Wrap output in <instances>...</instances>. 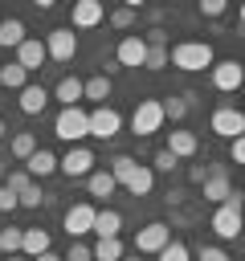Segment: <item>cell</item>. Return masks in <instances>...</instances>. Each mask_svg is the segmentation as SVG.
I'll return each instance as SVG.
<instances>
[{
  "label": "cell",
  "instance_id": "6da1fadb",
  "mask_svg": "<svg viewBox=\"0 0 245 261\" xmlns=\"http://www.w3.org/2000/svg\"><path fill=\"white\" fill-rule=\"evenodd\" d=\"M167 57H172V65H176V69H184V73L212 69V61H216V53H212V45H208V41H180Z\"/></svg>",
  "mask_w": 245,
  "mask_h": 261
},
{
  "label": "cell",
  "instance_id": "7a4b0ae2",
  "mask_svg": "<svg viewBox=\"0 0 245 261\" xmlns=\"http://www.w3.org/2000/svg\"><path fill=\"white\" fill-rule=\"evenodd\" d=\"M241 224H245V216H241V196L233 192L225 204H216V212H212L208 228H212L220 241H237V237H241Z\"/></svg>",
  "mask_w": 245,
  "mask_h": 261
},
{
  "label": "cell",
  "instance_id": "3957f363",
  "mask_svg": "<svg viewBox=\"0 0 245 261\" xmlns=\"http://www.w3.org/2000/svg\"><path fill=\"white\" fill-rule=\"evenodd\" d=\"M53 135L65 139L69 147H78V143L90 135V110H82V106H65V110L53 118Z\"/></svg>",
  "mask_w": 245,
  "mask_h": 261
},
{
  "label": "cell",
  "instance_id": "277c9868",
  "mask_svg": "<svg viewBox=\"0 0 245 261\" xmlns=\"http://www.w3.org/2000/svg\"><path fill=\"white\" fill-rule=\"evenodd\" d=\"M163 126V106H159V98H143L139 106H135V114H131V130L139 135V139H147V135H155Z\"/></svg>",
  "mask_w": 245,
  "mask_h": 261
},
{
  "label": "cell",
  "instance_id": "5b68a950",
  "mask_svg": "<svg viewBox=\"0 0 245 261\" xmlns=\"http://www.w3.org/2000/svg\"><path fill=\"white\" fill-rule=\"evenodd\" d=\"M208 126H212L220 139H229V143H233V139H241V135H245V110H237V106H216Z\"/></svg>",
  "mask_w": 245,
  "mask_h": 261
},
{
  "label": "cell",
  "instance_id": "8992f818",
  "mask_svg": "<svg viewBox=\"0 0 245 261\" xmlns=\"http://www.w3.org/2000/svg\"><path fill=\"white\" fill-rule=\"evenodd\" d=\"M45 53H49L53 61H74V53H78V33H74L69 24L49 29V37H45Z\"/></svg>",
  "mask_w": 245,
  "mask_h": 261
},
{
  "label": "cell",
  "instance_id": "52a82bcc",
  "mask_svg": "<svg viewBox=\"0 0 245 261\" xmlns=\"http://www.w3.org/2000/svg\"><path fill=\"white\" fill-rule=\"evenodd\" d=\"M57 171H61V175H69V179L90 175V171H94V151H90V147H82V143H78V147H69V151L57 159Z\"/></svg>",
  "mask_w": 245,
  "mask_h": 261
},
{
  "label": "cell",
  "instance_id": "ba28073f",
  "mask_svg": "<svg viewBox=\"0 0 245 261\" xmlns=\"http://www.w3.org/2000/svg\"><path fill=\"white\" fill-rule=\"evenodd\" d=\"M167 241H172V228H167L163 220H151V224H143V228L135 232V253H139V257H143V253H151V257H155Z\"/></svg>",
  "mask_w": 245,
  "mask_h": 261
},
{
  "label": "cell",
  "instance_id": "9c48e42d",
  "mask_svg": "<svg viewBox=\"0 0 245 261\" xmlns=\"http://www.w3.org/2000/svg\"><path fill=\"white\" fill-rule=\"evenodd\" d=\"M212 86L220 90V94H233V90H241L245 86V65L241 61H212Z\"/></svg>",
  "mask_w": 245,
  "mask_h": 261
},
{
  "label": "cell",
  "instance_id": "30bf717a",
  "mask_svg": "<svg viewBox=\"0 0 245 261\" xmlns=\"http://www.w3.org/2000/svg\"><path fill=\"white\" fill-rule=\"evenodd\" d=\"M94 212H98V208H94V204H86V200H82V204H74V208H65V220H61V224H65L69 241H82L86 232H94Z\"/></svg>",
  "mask_w": 245,
  "mask_h": 261
},
{
  "label": "cell",
  "instance_id": "8fae6325",
  "mask_svg": "<svg viewBox=\"0 0 245 261\" xmlns=\"http://www.w3.org/2000/svg\"><path fill=\"white\" fill-rule=\"evenodd\" d=\"M118 126H122V114H118L114 106H94V110H90V135H94V139L106 143V139L118 135Z\"/></svg>",
  "mask_w": 245,
  "mask_h": 261
},
{
  "label": "cell",
  "instance_id": "7c38bea8",
  "mask_svg": "<svg viewBox=\"0 0 245 261\" xmlns=\"http://www.w3.org/2000/svg\"><path fill=\"white\" fill-rule=\"evenodd\" d=\"M114 61L127 65V69H139V65L147 61V41H143L139 33H127V37L118 41V49H114Z\"/></svg>",
  "mask_w": 245,
  "mask_h": 261
},
{
  "label": "cell",
  "instance_id": "4fadbf2b",
  "mask_svg": "<svg viewBox=\"0 0 245 261\" xmlns=\"http://www.w3.org/2000/svg\"><path fill=\"white\" fill-rule=\"evenodd\" d=\"M45 61H49V53H45V41H37V37H24V41H20V49H16V65H20L24 73H37Z\"/></svg>",
  "mask_w": 245,
  "mask_h": 261
},
{
  "label": "cell",
  "instance_id": "5bb4252c",
  "mask_svg": "<svg viewBox=\"0 0 245 261\" xmlns=\"http://www.w3.org/2000/svg\"><path fill=\"white\" fill-rule=\"evenodd\" d=\"M102 16H106V8L98 0H78L69 8V29H94V24H102Z\"/></svg>",
  "mask_w": 245,
  "mask_h": 261
},
{
  "label": "cell",
  "instance_id": "9a60e30c",
  "mask_svg": "<svg viewBox=\"0 0 245 261\" xmlns=\"http://www.w3.org/2000/svg\"><path fill=\"white\" fill-rule=\"evenodd\" d=\"M24 171H29L33 179H45V175H53V171H57V155H53V151H45V147H37V151L24 159Z\"/></svg>",
  "mask_w": 245,
  "mask_h": 261
},
{
  "label": "cell",
  "instance_id": "2e32d148",
  "mask_svg": "<svg viewBox=\"0 0 245 261\" xmlns=\"http://www.w3.org/2000/svg\"><path fill=\"white\" fill-rule=\"evenodd\" d=\"M196 147H200V139H196L192 130H167V151H172L176 159H192Z\"/></svg>",
  "mask_w": 245,
  "mask_h": 261
},
{
  "label": "cell",
  "instance_id": "e0dca14e",
  "mask_svg": "<svg viewBox=\"0 0 245 261\" xmlns=\"http://www.w3.org/2000/svg\"><path fill=\"white\" fill-rule=\"evenodd\" d=\"M131 196H151V188H155V171L147 167V163H135V171L127 175V184H122Z\"/></svg>",
  "mask_w": 245,
  "mask_h": 261
},
{
  "label": "cell",
  "instance_id": "ac0fdd59",
  "mask_svg": "<svg viewBox=\"0 0 245 261\" xmlns=\"http://www.w3.org/2000/svg\"><path fill=\"white\" fill-rule=\"evenodd\" d=\"M41 253H49V232L45 228H24L20 232V257H41Z\"/></svg>",
  "mask_w": 245,
  "mask_h": 261
},
{
  "label": "cell",
  "instance_id": "d6986e66",
  "mask_svg": "<svg viewBox=\"0 0 245 261\" xmlns=\"http://www.w3.org/2000/svg\"><path fill=\"white\" fill-rule=\"evenodd\" d=\"M16 102H20V110H24V114H41V110L49 106V90H45V86H33V82H29V86L20 90V98H16Z\"/></svg>",
  "mask_w": 245,
  "mask_h": 261
},
{
  "label": "cell",
  "instance_id": "ffe728a7",
  "mask_svg": "<svg viewBox=\"0 0 245 261\" xmlns=\"http://www.w3.org/2000/svg\"><path fill=\"white\" fill-rule=\"evenodd\" d=\"M118 228H122V212H114V208H98V212H94V232H98V241L118 237Z\"/></svg>",
  "mask_w": 245,
  "mask_h": 261
},
{
  "label": "cell",
  "instance_id": "44dd1931",
  "mask_svg": "<svg viewBox=\"0 0 245 261\" xmlns=\"http://www.w3.org/2000/svg\"><path fill=\"white\" fill-rule=\"evenodd\" d=\"M24 37H29V33H24V20H20V16H4V20H0V49H20Z\"/></svg>",
  "mask_w": 245,
  "mask_h": 261
},
{
  "label": "cell",
  "instance_id": "7402d4cb",
  "mask_svg": "<svg viewBox=\"0 0 245 261\" xmlns=\"http://www.w3.org/2000/svg\"><path fill=\"white\" fill-rule=\"evenodd\" d=\"M49 98H57V102H61V110H65V106H78V102H82V82L65 73V77L53 86V94H49Z\"/></svg>",
  "mask_w": 245,
  "mask_h": 261
},
{
  "label": "cell",
  "instance_id": "603a6c76",
  "mask_svg": "<svg viewBox=\"0 0 245 261\" xmlns=\"http://www.w3.org/2000/svg\"><path fill=\"white\" fill-rule=\"evenodd\" d=\"M86 188H90L94 200H110V196L118 192V184H114L110 171H90V175H86Z\"/></svg>",
  "mask_w": 245,
  "mask_h": 261
},
{
  "label": "cell",
  "instance_id": "cb8c5ba5",
  "mask_svg": "<svg viewBox=\"0 0 245 261\" xmlns=\"http://www.w3.org/2000/svg\"><path fill=\"white\" fill-rule=\"evenodd\" d=\"M110 77L106 73H98V77H90V82H82V98H90L94 106H106V98H110Z\"/></svg>",
  "mask_w": 245,
  "mask_h": 261
},
{
  "label": "cell",
  "instance_id": "d4e9b609",
  "mask_svg": "<svg viewBox=\"0 0 245 261\" xmlns=\"http://www.w3.org/2000/svg\"><path fill=\"white\" fill-rule=\"evenodd\" d=\"M90 257H94V261H122V257H127V245H122L118 237H106V241L90 245Z\"/></svg>",
  "mask_w": 245,
  "mask_h": 261
},
{
  "label": "cell",
  "instance_id": "484cf974",
  "mask_svg": "<svg viewBox=\"0 0 245 261\" xmlns=\"http://www.w3.org/2000/svg\"><path fill=\"white\" fill-rule=\"evenodd\" d=\"M159 106H163V122H167V118H172V122H180V118L188 114V106H192V94H167Z\"/></svg>",
  "mask_w": 245,
  "mask_h": 261
},
{
  "label": "cell",
  "instance_id": "4316f807",
  "mask_svg": "<svg viewBox=\"0 0 245 261\" xmlns=\"http://www.w3.org/2000/svg\"><path fill=\"white\" fill-rule=\"evenodd\" d=\"M233 196V184H229V175H208L204 179V200H212V204H225Z\"/></svg>",
  "mask_w": 245,
  "mask_h": 261
},
{
  "label": "cell",
  "instance_id": "83f0119b",
  "mask_svg": "<svg viewBox=\"0 0 245 261\" xmlns=\"http://www.w3.org/2000/svg\"><path fill=\"white\" fill-rule=\"evenodd\" d=\"M0 86H4V90H16V94H20V90L29 86V73H24V69L16 65V61H8V65H0Z\"/></svg>",
  "mask_w": 245,
  "mask_h": 261
},
{
  "label": "cell",
  "instance_id": "f1b7e54d",
  "mask_svg": "<svg viewBox=\"0 0 245 261\" xmlns=\"http://www.w3.org/2000/svg\"><path fill=\"white\" fill-rule=\"evenodd\" d=\"M8 151H12V155H16L20 163H24V159H29L33 151H37V139H33L29 130H16V135H12V143H8Z\"/></svg>",
  "mask_w": 245,
  "mask_h": 261
},
{
  "label": "cell",
  "instance_id": "f546056e",
  "mask_svg": "<svg viewBox=\"0 0 245 261\" xmlns=\"http://www.w3.org/2000/svg\"><path fill=\"white\" fill-rule=\"evenodd\" d=\"M192 253H188V245L184 241H167L159 253H155V261H188Z\"/></svg>",
  "mask_w": 245,
  "mask_h": 261
},
{
  "label": "cell",
  "instance_id": "4dcf8cb0",
  "mask_svg": "<svg viewBox=\"0 0 245 261\" xmlns=\"http://www.w3.org/2000/svg\"><path fill=\"white\" fill-rule=\"evenodd\" d=\"M41 200H45V192H41V184H37V179L16 196V204H20V208H41Z\"/></svg>",
  "mask_w": 245,
  "mask_h": 261
},
{
  "label": "cell",
  "instance_id": "1f68e13d",
  "mask_svg": "<svg viewBox=\"0 0 245 261\" xmlns=\"http://www.w3.org/2000/svg\"><path fill=\"white\" fill-rule=\"evenodd\" d=\"M20 232H24V228H0V249H4V257L20 253Z\"/></svg>",
  "mask_w": 245,
  "mask_h": 261
},
{
  "label": "cell",
  "instance_id": "d6a6232c",
  "mask_svg": "<svg viewBox=\"0 0 245 261\" xmlns=\"http://www.w3.org/2000/svg\"><path fill=\"white\" fill-rule=\"evenodd\" d=\"M176 167H180V159H176L167 147H163V151H155V159H151V171H176Z\"/></svg>",
  "mask_w": 245,
  "mask_h": 261
},
{
  "label": "cell",
  "instance_id": "836d02e7",
  "mask_svg": "<svg viewBox=\"0 0 245 261\" xmlns=\"http://www.w3.org/2000/svg\"><path fill=\"white\" fill-rule=\"evenodd\" d=\"M29 184H33V175H29L24 167H20V171H8V179H4V188H8V192H16V196H20Z\"/></svg>",
  "mask_w": 245,
  "mask_h": 261
},
{
  "label": "cell",
  "instance_id": "e575fe53",
  "mask_svg": "<svg viewBox=\"0 0 245 261\" xmlns=\"http://www.w3.org/2000/svg\"><path fill=\"white\" fill-rule=\"evenodd\" d=\"M143 65L159 73V69H167V65H172V57H167V49H147V61H143Z\"/></svg>",
  "mask_w": 245,
  "mask_h": 261
},
{
  "label": "cell",
  "instance_id": "d590c367",
  "mask_svg": "<svg viewBox=\"0 0 245 261\" xmlns=\"http://www.w3.org/2000/svg\"><path fill=\"white\" fill-rule=\"evenodd\" d=\"M61 261H94V257H90V245L86 241H69V253Z\"/></svg>",
  "mask_w": 245,
  "mask_h": 261
},
{
  "label": "cell",
  "instance_id": "8d00e7d4",
  "mask_svg": "<svg viewBox=\"0 0 245 261\" xmlns=\"http://www.w3.org/2000/svg\"><path fill=\"white\" fill-rule=\"evenodd\" d=\"M196 261H233L220 245H200V253H196Z\"/></svg>",
  "mask_w": 245,
  "mask_h": 261
},
{
  "label": "cell",
  "instance_id": "74e56055",
  "mask_svg": "<svg viewBox=\"0 0 245 261\" xmlns=\"http://www.w3.org/2000/svg\"><path fill=\"white\" fill-rule=\"evenodd\" d=\"M225 0H200V16H208V20H216V16H225Z\"/></svg>",
  "mask_w": 245,
  "mask_h": 261
},
{
  "label": "cell",
  "instance_id": "f35d334b",
  "mask_svg": "<svg viewBox=\"0 0 245 261\" xmlns=\"http://www.w3.org/2000/svg\"><path fill=\"white\" fill-rule=\"evenodd\" d=\"M110 24H114V29H131V24H135V8H114V12H110Z\"/></svg>",
  "mask_w": 245,
  "mask_h": 261
},
{
  "label": "cell",
  "instance_id": "ab89813d",
  "mask_svg": "<svg viewBox=\"0 0 245 261\" xmlns=\"http://www.w3.org/2000/svg\"><path fill=\"white\" fill-rule=\"evenodd\" d=\"M143 41H147V49H167V29H151Z\"/></svg>",
  "mask_w": 245,
  "mask_h": 261
},
{
  "label": "cell",
  "instance_id": "60d3db41",
  "mask_svg": "<svg viewBox=\"0 0 245 261\" xmlns=\"http://www.w3.org/2000/svg\"><path fill=\"white\" fill-rule=\"evenodd\" d=\"M12 208H20V204H16V192H8V188L0 184V212H12Z\"/></svg>",
  "mask_w": 245,
  "mask_h": 261
},
{
  "label": "cell",
  "instance_id": "b9f144b4",
  "mask_svg": "<svg viewBox=\"0 0 245 261\" xmlns=\"http://www.w3.org/2000/svg\"><path fill=\"white\" fill-rule=\"evenodd\" d=\"M229 159H233V163H245V135L229 143Z\"/></svg>",
  "mask_w": 245,
  "mask_h": 261
},
{
  "label": "cell",
  "instance_id": "7bdbcfd3",
  "mask_svg": "<svg viewBox=\"0 0 245 261\" xmlns=\"http://www.w3.org/2000/svg\"><path fill=\"white\" fill-rule=\"evenodd\" d=\"M188 179H192V184H204V179H208V167H200V163L188 167Z\"/></svg>",
  "mask_w": 245,
  "mask_h": 261
},
{
  "label": "cell",
  "instance_id": "ee69618b",
  "mask_svg": "<svg viewBox=\"0 0 245 261\" xmlns=\"http://www.w3.org/2000/svg\"><path fill=\"white\" fill-rule=\"evenodd\" d=\"M33 261H61V257H57V253L49 249V253H41V257H33Z\"/></svg>",
  "mask_w": 245,
  "mask_h": 261
},
{
  "label": "cell",
  "instance_id": "f6af8a7d",
  "mask_svg": "<svg viewBox=\"0 0 245 261\" xmlns=\"http://www.w3.org/2000/svg\"><path fill=\"white\" fill-rule=\"evenodd\" d=\"M4 135H8V122H4V118H0V139H4Z\"/></svg>",
  "mask_w": 245,
  "mask_h": 261
},
{
  "label": "cell",
  "instance_id": "bcb514c9",
  "mask_svg": "<svg viewBox=\"0 0 245 261\" xmlns=\"http://www.w3.org/2000/svg\"><path fill=\"white\" fill-rule=\"evenodd\" d=\"M8 261H29V257H20V253H12V257H8Z\"/></svg>",
  "mask_w": 245,
  "mask_h": 261
},
{
  "label": "cell",
  "instance_id": "7dc6e473",
  "mask_svg": "<svg viewBox=\"0 0 245 261\" xmlns=\"http://www.w3.org/2000/svg\"><path fill=\"white\" fill-rule=\"evenodd\" d=\"M237 16H241V24H245V4H241V12H237Z\"/></svg>",
  "mask_w": 245,
  "mask_h": 261
},
{
  "label": "cell",
  "instance_id": "c3c4849f",
  "mask_svg": "<svg viewBox=\"0 0 245 261\" xmlns=\"http://www.w3.org/2000/svg\"><path fill=\"white\" fill-rule=\"evenodd\" d=\"M122 261H139V253H135V257H122Z\"/></svg>",
  "mask_w": 245,
  "mask_h": 261
}]
</instances>
